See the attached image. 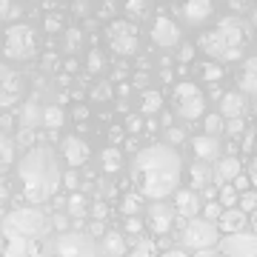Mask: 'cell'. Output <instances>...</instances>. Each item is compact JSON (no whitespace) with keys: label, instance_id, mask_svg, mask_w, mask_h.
<instances>
[{"label":"cell","instance_id":"1","mask_svg":"<svg viewBox=\"0 0 257 257\" xmlns=\"http://www.w3.org/2000/svg\"><path fill=\"white\" fill-rule=\"evenodd\" d=\"M180 177H183V160L169 143L140 149L132 160V180L140 197L146 200H166L169 194H175L180 189Z\"/></svg>","mask_w":257,"mask_h":257},{"label":"cell","instance_id":"2","mask_svg":"<svg viewBox=\"0 0 257 257\" xmlns=\"http://www.w3.org/2000/svg\"><path fill=\"white\" fill-rule=\"evenodd\" d=\"M18 172L20 183H23V194L32 206L46 203L60 186V166H57L55 152L49 146H32L23 155Z\"/></svg>","mask_w":257,"mask_h":257},{"label":"cell","instance_id":"3","mask_svg":"<svg viewBox=\"0 0 257 257\" xmlns=\"http://www.w3.org/2000/svg\"><path fill=\"white\" fill-rule=\"evenodd\" d=\"M0 234L9 240V243H15V246L9 248L12 254H23V251L29 254V251H35L29 243L49 234V217L40 209L9 211V214L0 220Z\"/></svg>","mask_w":257,"mask_h":257},{"label":"cell","instance_id":"4","mask_svg":"<svg viewBox=\"0 0 257 257\" xmlns=\"http://www.w3.org/2000/svg\"><path fill=\"white\" fill-rule=\"evenodd\" d=\"M186 226H183V243L194 251H211L217 237H220V229L214 220H206L203 214H194V217H186Z\"/></svg>","mask_w":257,"mask_h":257},{"label":"cell","instance_id":"5","mask_svg":"<svg viewBox=\"0 0 257 257\" xmlns=\"http://www.w3.org/2000/svg\"><path fill=\"white\" fill-rule=\"evenodd\" d=\"M172 100H175V111L183 120H200L203 111H206V97H203L200 86H197V83H192V80L177 83Z\"/></svg>","mask_w":257,"mask_h":257},{"label":"cell","instance_id":"6","mask_svg":"<svg viewBox=\"0 0 257 257\" xmlns=\"http://www.w3.org/2000/svg\"><path fill=\"white\" fill-rule=\"evenodd\" d=\"M109 37V46L114 49V55H123V57H132L140 46V37H138V29L126 23V20H114L106 32Z\"/></svg>","mask_w":257,"mask_h":257},{"label":"cell","instance_id":"7","mask_svg":"<svg viewBox=\"0 0 257 257\" xmlns=\"http://www.w3.org/2000/svg\"><path fill=\"white\" fill-rule=\"evenodd\" d=\"M32 55H35V35H32V29L15 23L6 32V57H12V60H29Z\"/></svg>","mask_w":257,"mask_h":257},{"label":"cell","instance_id":"8","mask_svg":"<svg viewBox=\"0 0 257 257\" xmlns=\"http://www.w3.org/2000/svg\"><path fill=\"white\" fill-rule=\"evenodd\" d=\"M197 46H200L203 52L214 60V63H231V60H240V55H243V49L229 46L217 29H214V32H206V35H200Z\"/></svg>","mask_w":257,"mask_h":257},{"label":"cell","instance_id":"9","mask_svg":"<svg viewBox=\"0 0 257 257\" xmlns=\"http://www.w3.org/2000/svg\"><path fill=\"white\" fill-rule=\"evenodd\" d=\"M214 251L220 254H257V234L248 229H240V231H229L226 237H217L214 243Z\"/></svg>","mask_w":257,"mask_h":257},{"label":"cell","instance_id":"10","mask_svg":"<svg viewBox=\"0 0 257 257\" xmlns=\"http://www.w3.org/2000/svg\"><path fill=\"white\" fill-rule=\"evenodd\" d=\"M175 217L177 214L172 206H166L163 200H152V206H149V231L155 237H166L175 226Z\"/></svg>","mask_w":257,"mask_h":257},{"label":"cell","instance_id":"11","mask_svg":"<svg viewBox=\"0 0 257 257\" xmlns=\"http://www.w3.org/2000/svg\"><path fill=\"white\" fill-rule=\"evenodd\" d=\"M20 92H23V83H20L18 72H12L9 66L0 63V109H9L20 100Z\"/></svg>","mask_w":257,"mask_h":257},{"label":"cell","instance_id":"12","mask_svg":"<svg viewBox=\"0 0 257 257\" xmlns=\"http://www.w3.org/2000/svg\"><path fill=\"white\" fill-rule=\"evenodd\" d=\"M240 172H243V163H240L234 155L217 157V160H214V169H211V183H214V186L231 183V180H234Z\"/></svg>","mask_w":257,"mask_h":257},{"label":"cell","instance_id":"13","mask_svg":"<svg viewBox=\"0 0 257 257\" xmlns=\"http://www.w3.org/2000/svg\"><path fill=\"white\" fill-rule=\"evenodd\" d=\"M217 229L220 234H229V231H240V229H248V214L240 206H229V209H223L217 214Z\"/></svg>","mask_w":257,"mask_h":257},{"label":"cell","instance_id":"14","mask_svg":"<svg viewBox=\"0 0 257 257\" xmlns=\"http://www.w3.org/2000/svg\"><path fill=\"white\" fill-rule=\"evenodd\" d=\"M175 209L180 217H194V214H200L203 209V197L200 192H194V189H177L175 192Z\"/></svg>","mask_w":257,"mask_h":257},{"label":"cell","instance_id":"15","mask_svg":"<svg viewBox=\"0 0 257 257\" xmlns=\"http://www.w3.org/2000/svg\"><path fill=\"white\" fill-rule=\"evenodd\" d=\"M248 111V94L237 92H226L220 94V114L223 117H246Z\"/></svg>","mask_w":257,"mask_h":257},{"label":"cell","instance_id":"16","mask_svg":"<svg viewBox=\"0 0 257 257\" xmlns=\"http://www.w3.org/2000/svg\"><path fill=\"white\" fill-rule=\"evenodd\" d=\"M192 149L200 160H209V163H214L223 155V146H220V140H217V135H206V132L192 140Z\"/></svg>","mask_w":257,"mask_h":257},{"label":"cell","instance_id":"17","mask_svg":"<svg viewBox=\"0 0 257 257\" xmlns=\"http://www.w3.org/2000/svg\"><path fill=\"white\" fill-rule=\"evenodd\" d=\"M217 32H220L223 40H226L229 46H234V49H243L246 40H248L246 29H243V23H240L237 18H223L220 23H217Z\"/></svg>","mask_w":257,"mask_h":257},{"label":"cell","instance_id":"18","mask_svg":"<svg viewBox=\"0 0 257 257\" xmlns=\"http://www.w3.org/2000/svg\"><path fill=\"white\" fill-rule=\"evenodd\" d=\"M152 37L160 46H177L180 43V32H177V26L169 18H157L155 29H152Z\"/></svg>","mask_w":257,"mask_h":257},{"label":"cell","instance_id":"19","mask_svg":"<svg viewBox=\"0 0 257 257\" xmlns=\"http://www.w3.org/2000/svg\"><path fill=\"white\" fill-rule=\"evenodd\" d=\"M63 155H66V160H69V166L72 169H77V166H83L86 160H89V146L83 143L80 138H66L63 140Z\"/></svg>","mask_w":257,"mask_h":257},{"label":"cell","instance_id":"20","mask_svg":"<svg viewBox=\"0 0 257 257\" xmlns=\"http://www.w3.org/2000/svg\"><path fill=\"white\" fill-rule=\"evenodd\" d=\"M209 183H211L209 160H200V157H197V163L192 166V189H194V192H203Z\"/></svg>","mask_w":257,"mask_h":257},{"label":"cell","instance_id":"21","mask_svg":"<svg viewBox=\"0 0 257 257\" xmlns=\"http://www.w3.org/2000/svg\"><path fill=\"white\" fill-rule=\"evenodd\" d=\"M183 12H186V18L192 20V23H200V20H206L211 15V3L209 0H189Z\"/></svg>","mask_w":257,"mask_h":257},{"label":"cell","instance_id":"22","mask_svg":"<svg viewBox=\"0 0 257 257\" xmlns=\"http://www.w3.org/2000/svg\"><path fill=\"white\" fill-rule=\"evenodd\" d=\"M15 163V143L6 135H0V175Z\"/></svg>","mask_w":257,"mask_h":257},{"label":"cell","instance_id":"23","mask_svg":"<svg viewBox=\"0 0 257 257\" xmlns=\"http://www.w3.org/2000/svg\"><path fill=\"white\" fill-rule=\"evenodd\" d=\"M237 86L240 92L248 94V97H257V72H251V69H243V74L237 77Z\"/></svg>","mask_w":257,"mask_h":257},{"label":"cell","instance_id":"24","mask_svg":"<svg viewBox=\"0 0 257 257\" xmlns=\"http://www.w3.org/2000/svg\"><path fill=\"white\" fill-rule=\"evenodd\" d=\"M40 123L57 128L63 123V109H60V106H46V109H40Z\"/></svg>","mask_w":257,"mask_h":257},{"label":"cell","instance_id":"25","mask_svg":"<svg viewBox=\"0 0 257 257\" xmlns=\"http://www.w3.org/2000/svg\"><path fill=\"white\" fill-rule=\"evenodd\" d=\"M80 234H60L57 237V251L60 254H74V251H83V246L77 243Z\"/></svg>","mask_w":257,"mask_h":257},{"label":"cell","instance_id":"26","mask_svg":"<svg viewBox=\"0 0 257 257\" xmlns=\"http://www.w3.org/2000/svg\"><path fill=\"white\" fill-rule=\"evenodd\" d=\"M237 189L231 183H223V186H217V203H220L223 209H229V206H237Z\"/></svg>","mask_w":257,"mask_h":257},{"label":"cell","instance_id":"27","mask_svg":"<svg viewBox=\"0 0 257 257\" xmlns=\"http://www.w3.org/2000/svg\"><path fill=\"white\" fill-rule=\"evenodd\" d=\"M160 106H163V97H160V92L149 89V92L143 94V111H146V114H157V111H160Z\"/></svg>","mask_w":257,"mask_h":257},{"label":"cell","instance_id":"28","mask_svg":"<svg viewBox=\"0 0 257 257\" xmlns=\"http://www.w3.org/2000/svg\"><path fill=\"white\" fill-rule=\"evenodd\" d=\"M229 123H223V128H226V135L229 138H240L243 132H246V117H226Z\"/></svg>","mask_w":257,"mask_h":257},{"label":"cell","instance_id":"29","mask_svg":"<svg viewBox=\"0 0 257 257\" xmlns=\"http://www.w3.org/2000/svg\"><path fill=\"white\" fill-rule=\"evenodd\" d=\"M237 206L246 211V214H251V211L257 209V192H248V189L246 192H240L237 194Z\"/></svg>","mask_w":257,"mask_h":257},{"label":"cell","instance_id":"30","mask_svg":"<svg viewBox=\"0 0 257 257\" xmlns=\"http://www.w3.org/2000/svg\"><path fill=\"white\" fill-rule=\"evenodd\" d=\"M20 15V0H0V18L15 20Z\"/></svg>","mask_w":257,"mask_h":257},{"label":"cell","instance_id":"31","mask_svg":"<svg viewBox=\"0 0 257 257\" xmlns=\"http://www.w3.org/2000/svg\"><path fill=\"white\" fill-rule=\"evenodd\" d=\"M103 166H106V172H117L120 169V152L114 146H109L103 152Z\"/></svg>","mask_w":257,"mask_h":257},{"label":"cell","instance_id":"32","mask_svg":"<svg viewBox=\"0 0 257 257\" xmlns=\"http://www.w3.org/2000/svg\"><path fill=\"white\" fill-rule=\"evenodd\" d=\"M223 114H206V120H203V132H206V135H217V132H220L223 128Z\"/></svg>","mask_w":257,"mask_h":257},{"label":"cell","instance_id":"33","mask_svg":"<svg viewBox=\"0 0 257 257\" xmlns=\"http://www.w3.org/2000/svg\"><path fill=\"white\" fill-rule=\"evenodd\" d=\"M240 138H243V143H240V149H243V152H246V155L251 157V152L257 149V135H254V128H246V132H243Z\"/></svg>","mask_w":257,"mask_h":257},{"label":"cell","instance_id":"34","mask_svg":"<svg viewBox=\"0 0 257 257\" xmlns=\"http://www.w3.org/2000/svg\"><path fill=\"white\" fill-rule=\"evenodd\" d=\"M200 74L206 80H220L223 77V69L217 63H200Z\"/></svg>","mask_w":257,"mask_h":257},{"label":"cell","instance_id":"35","mask_svg":"<svg viewBox=\"0 0 257 257\" xmlns=\"http://www.w3.org/2000/svg\"><path fill=\"white\" fill-rule=\"evenodd\" d=\"M200 211H203V217H206V220H217V214L223 211V206L217 200H206Z\"/></svg>","mask_w":257,"mask_h":257},{"label":"cell","instance_id":"36","mask_svg":"<svg viewBox=\"0 0 257 257\" xmlns=\"http://www.w3.org/2000/svg\"><path fill=\"white\" fill-rule=\"evenodd\" d=\"M251 3H254V0H229V9L234 12V15H246V12L254 9Z\"/></svg>","mask_w":257,"mask_h":257},{"label":"cell","instance_id":"37","mask_svg":"<svg viewBox=\"0 0 257 257\" xmlns=\"http://www.w3.org/2000/svg\"><path fill=\"white\" fill-rule=\"evenodd\" d=\"M231 186H234L237 192H246V189H251V180H248V175H243V172H240V175L231 180Z\"/></svg>","mask_w":257,"mask_h":257},{"label":"cell","instance_id":"38","mask_svg":"<svg viewBox=\"0 0 257 257\" xmlns=\"http://www.w3.org/2000/svg\"><path fill=\"white\" fill-rule=\"evenodd\" d=\"M138 203H140L138 192H135V194H128L126 200H123V211H126V214H135V209H138Z\"/></svg>","mask_w":257,"mask_h":257},{"label":"cell","instance_id":"39","mask_svg":"<svg viewBox=\"0 0 257 257\" xmlns=\"http://www.w3.org/2000/svg\"><path fill=\"white\" fill-rule=\"evenodd\" d=\"M246 175H248V180H251V186L257 189V157H251V160H248V169H246Z\"/></svg>","mask_w":257,"mask_h":257},{"label":"cell","instance_id":"40","mask_svg":"<svg viewBox=\"0 0 257 257\" xmlns=\"http://www.w3.org/2000/svg\"><path fill=\"white\" fill-rule=\"evenodd\" d=\"M106 248H109V251H120V237H117V234H109V240H106Z\"/></svg>","mask_w":257,"mask_h":257},{"label":"cell","instance_id":"41","mask_svg":"<svg viewBox=\"0 0 257 257\" xmlns=\"http://www.w3.org/2000/svg\"><path fill=\"white\" fill-rule=\"evenodd\" d=\"M183 132H180V128H172V132H169V143H183Z\"/></svg>","mask_w":257,"mask_h":257},{"label":"cell","instance_id":"42","mask_svg":"<svg viewBox=\"0 0 257 257\" xmlns=\"http://www.w3.org/2000/svg\"><path fill=\"white\" fill-rule=\"evenodd\" d=\"M126 229H128V231H140V220H138V217H132V214H128V223H126Z\"/></svg>","mask_w":257,"mask_h":257},{"label":"cell","instance_id":"43","mask_svg":"<svg viewBox=\"0 0 257 257\" xmlns=\"http://www.w3.org/2000/svg\"><path fill=\"white\" fill-rule=\"evenodd\" d=\"M140 9H143L140 0H128V12H132V15H140Z\"/></svg>","mask_w":257,"mask_h":257},{"label":"cell","instance_id":"44","mask_svg":"<svg viewBox=\"0 0 257 257\" xmlns=\"http://www.w3.org/2000/svg\"><path fill=\"white\" fill-rule=\"evenodd\" d=\"M128 132H140V117H128Z\"/></svg>","mask_w":257,"mask_h":257},{"label":"cell","instance_id":"45","mask_svg":"<svg viewBox=\"0 0 257 257\" xmlns=\"http://www.w3.org/2000/svg\"><path fill=\"white\" fill-rule=\"evenodd\" d=\"M243 69H251V72H257V57H246V63H243Z\"/></svg>","mask_w":257,"mask_h":257},{"label":"cell","instance_id":"46","mask_svg":"<svg viewBox=\"0 0 257 257\" xmlns=\"http://www.w3.org/2000/svg\"><path fill=\"white\" fill-rule=\"evenodd\" d=\"M248 226H251V231L257 234V209L251 211V217H248Z\"/></svg>","mask_w":257,"mask_h":257},{"label":"cell","instance_id":"47","mask_svg":"<svg viewBox=\"0 0 257 257\" xmlns=\"http://www.w3.org/2000/svg\"><path fill=\"white\" fill-rule=\"evenodd\" d=\"M192 55H194V52H192V46H183V52H180V57H183V60H192Z\"/></svg>","mask_w":257,"mask_h":257},{"label":"cell","instance_id":"48","mask_svg":"<svg viewBox=\"0 0 257 257\" xmlns=\"http://www.w3.org/2000/svg\"><path fill=\"white\" fill-rule=\"evenodd\" d=\"M97 66H100V57L92 55V57H89V69H97Z\"/></svg>","mask_w":257,"mask_h":257},{"label":"cell","instance_id":"49","mask_svg":"<svg viewBox=\"0 0 257 257\" xmlns=\"http://www.w3.org/2000/svg\"><path fill=\"white\" fill-rule=\"evenodd\" d=\"M6 194H9V192H6V186L0 183V197H6Z\"/></svg>","mask_w":257,"mask_h":257},{"label":"cell","instance_id":"50","mask_svg":"<svg viewBox=\"0 0 257 257\" xmlns=\"http://www.w3.org/2000/svg\"><path fill=\"white\" fill-rule=\"evenodd\" d=\"M254 26H257V9H254Z\"/></svg>","mask_w":257,"mask_h":257}]
</instances>
